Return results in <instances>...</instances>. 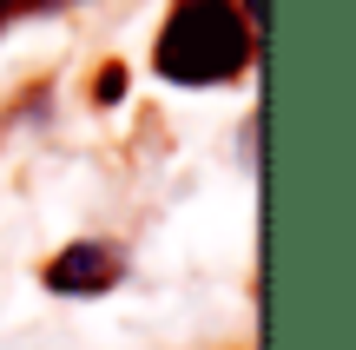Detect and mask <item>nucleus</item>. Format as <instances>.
Instances as JSON below:
<instances>
[{
  "instance_id": "4",
  "label": "nucleus",
  "mask_w": 356,
  "mask_h": 350,
  "mask_svg": "<svg viewBox=\"0 0 356 350\" xmlns=\"http://www.w3.org/2000/svg\"><path fill=\"white\" fill-rule=\"evenodd\" d=\"M119 93H126V66H106L99 73V106H119Z\"/></svg>"
},
{
  "instance_id": "3",
  "label": "nucleus",
  "mask_w": 356,
  "mask_h": 350,
  "mask_svg": "<svg viewBox=\"0 0 356 350\" xmlns=\"http://www.w3.org/2000/svg\"><path fill=\"white\" fill-rule=\"evenodd\" d=\"M60 0H0V33L7 26H20V20H33V13H53Z\"/></svg>"
},
{
  "instance_id": "1",
  "label": "nucleus",
  "mask_w": 356,
  "mask_h": 350,
  "mask_svg": "<svg viewBox=\"0 0 356 350\" xmlns=\"http://www.w3.org/2000/svg\"><path fill=\"white\" fill-rule=\"evenodd\" d=\"M251 26L231 0H172L165 26H159L152 66L172 86H225L251 66Z\"/></svg>"
},
{
  "instance_id": "5",
  "label": "nucleus",
  "mask_w": 356,
  "mask_h": 350,
  "mask_svg": "<svg viewBox=\"0 0 356 350\" xmlns=\"http://www.w3.org/2000/svg\"><path fill=\"white\" fill-rule=\"evenodd\" d=\"M264 33V0H251V40Z\"/></svg>"
},
{
  "instance_id": "2",
  "label": "nucleus",
  "mask_w": 356,
  "mask_h": 350,
  "mask_svg": "<svg viewBox=\"0 0 356 350\" xmlns=\"http://www.w3.org/2000/svg\"><path fill=\"white\" fill-rule=\"evenodd\" d=\"M119 271H126V258L106 238H79V245H66L47 264V291H60V298H99V291L119 285Z\"/></svg>"
}]
</instances>
